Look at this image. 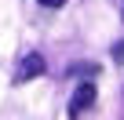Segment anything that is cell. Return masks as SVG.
Instances as JSON below:
<instances>
[{
    "instance_id": "1",
    "label": "cell",
    "mask_w": 124,
    "mask_h": 120,
    "mask_svg": "<svg viewBox=\"0 0 124 120\" xmlns=\"http://www.w3.org/2000/svg\"><path fill=\"white\" fill-rule=\"evenodd\" d=\"M95 84H80L77 91H73V102H70V120H80V113L88 109V106H95Z\"/></svg>"
},
{
    "instance_id": "2",
    "label": "cell",
    "mask_w": 124,
    "mask_h": 120,
    "mask_svg": "<svg viewBox=\"0 0 124 120\" xmlns=\"http://www.w3.org/2000/svg\"><path fill=\"white\" fill-rule=\"evenodd\" d=\"M44 69H47V66H44V55L33 51V55L22 58V66H18V73H15V84H26V80H33V77H44Z\"/></svg>"
},
{
    "instance_id": "3",
    "label": "cell",
    "mask_w": 124,
    "mask_h": 120,
    "mask_svg": "<svg viewBox=\"0 0 124 120\" xmlns=\"http://www.w3.org/2000/svg\"><path fill=\"white\" fill-rule=\"evenodd\" d=\"M109 55H113V62H120V66H124V40H120V44H113V51H109Z\"/></svg>"
},
{
    "instance_id": "4",
    "label": "cell",
    "mask_w": 124,
    "mask_h": 120,
    "mask_svg": "<svg viewBox=\"0 0 124 120\" xmlns=\"http://www.w3.org/2000/svg\"><path fill=\"white\" fill-rule=\"evenodd\" d=\"M37 4H40V7H62L66 0H37Z\"/></svg>"
}]
</instances>
